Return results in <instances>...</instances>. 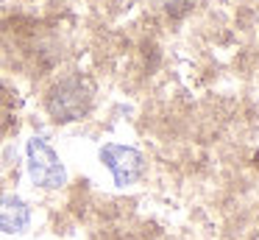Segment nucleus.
Segmentation results:
<instances>
[{"instance_id":"obj_1","label":"nucleus","mask_w":259,"mask_h":240,"mask_svg":"<svg viewBox=\"0 0 259 240\" xmlns=\"http://www.w3.org/2000/svg\"><path fill=\"white\" fill-rule=\"evenodd\" d=\"M92 92L95 89H92V84L87 78L81 76L64 78V81L53 84L51 92H48V112L59 123L81 120L92 109Z\"/></svg>"},{"instance_id":"obj_2","label":"nucleus","mask_w":259,"mask_h":240,"mask_svg":"<svg viewBox=\"0 0 259 240\" xmlns=\"http://www.w3.org/2000/svg\"><path fill=\"white\" fill-rule=\"evenodd\" d=\"M25 162H28V176L36 187L42 190H59L67 184V170H64L59 154L51 148V143L42 137H31L25 145Z\"/></svg>"},{"instance_id":"obj_3","label":"nucleus","mask_w":259,"mask_h":240,"mask_svg":"<svg viewBox=\"0 0 259 240\" xmlns=\"http://www.w3.org/2000/svg\"><path fill=\"white\" fill-rule=\"evenodd\" d=\"M101 162L112 170L117 187H128V184L140 182L142 173H145V156L137 148H128V145L106 143L101 148Z\"/></svg>"},{"instance_id":"obj_4","label":"nucleus","mask_w":259,"mask_h":240,"mask_svg":"<svg viewBox=\"0 0 259 240\" xmlns=\"http://www.w3.org/2000/svg\"><path fill=\"white\" fill-rule=\"evenodd\" d=\"M31 223V210L20 195H0V232L23 234Z\"/></svg>"},{"instance_id":"obj_5","label":"nucleus","mask_w":259,"mask_h":240,"mask_svg":"<svg viewBox=\"0 0 259 240\" xmlns=\"http://www.w3.org/2000/svg\"><path fill=\"white\" fill-rule=\"evenodd\" d=\"M12 115H14V109H12V95H9V89L0 84V140L6 137L9 126H12Z\"/></svg>"}]
</instances>
